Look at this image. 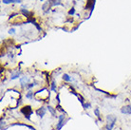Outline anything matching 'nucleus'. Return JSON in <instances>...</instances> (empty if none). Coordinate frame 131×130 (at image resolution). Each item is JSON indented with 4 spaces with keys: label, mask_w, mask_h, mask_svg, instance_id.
<instances>
[{
    "label": "nucleus",
    "mask_w": 131,
    "mask_h": 130,
    "mask_svg": "<svg viewBox=\"0 0 131 130\" xmlns=\"http://www.w3.org/2000/svg\"><path fill=\"white\" fill-rule=\"evenodd\" d=\"M40 1H44V0H40Z\"/></svg>",
    "instance_id": "19"
},
{
    "label": "nucleus",
    "mask_w": 131,
    "mask_h": 130,
    "mask_svg": "<svg viewBox=\"0 0 131 130\" xmlns=\"http://www.w3.org/2000/svg\"><path fill=\"white\" fill-rule=\"evenodd\" d=\"M26 98L28 99H32L33 98V92L32 91H28L27 94H26Z\"/></svg>",
    "instance_id": "13"
},
{
    "label": "nucleus",
    "mask_w": 131,
    "mask_h": 130,
    "mask_svg": "<svg viewBox=\"0 0 131 130\" xmlns=\"http://www.w3.org/2000/svg\"><path fill=\"white\" fill-rule=\"evenodd\" d=\"M52 130H54V129H52Z\"/></svg>",
    "instance_id": "20"
},
{
    "label": "nucleus",
    "mask_w": 131,
    "mask_h": 130,
    "mask_svg": "<svg viewBox=\"0 0 131 130\" xmlns=\"http://www.w3.org/2000/svg\"><path fill=\"white\" fill-rule=\"evenodd\" d=\"M121 112H122V114H126V115L131 114V106H122V108H121Z\"/></svg>",
    "instance_id": "3"
},
{
    "label": "nucleus",
    "mask_w": 131,
    "mask_h": 130,
    "mask_svg": "<svg viewBox=\"0 0 131 130\" xmlns=\"http://www.w3.org/2000/svg\"><path fill=\"white\" fill-rule=\"evenodd\" d=\"M21 113H23V115L25 116L28 120H30V115L32 114V106H24V107H22V108H21Z\"/></svg>",
    "instance_id": "2"
},
{
    "label": "nucleus",
    "mask_w": 131,
    "mask_h": 130,
    "mask_svg": "<svg viewBox=\"0 0 131 130\" xmlns=\"http://www.w3.org/2000/svg\"><path fill=\"white\" fill-rule=\"evenodd\" d=\"M28 79L27 77L21 78V79H20V84H21V86H22V87H25V84L28 82Z\"/></svg>",
    "instance_id": "9"
},
{
    "label": "nucleus",
    "mask_w": 131,
    "mask_h": 130,
    "mask_svg": "<svg viewBox=\"0 0 131 130\" xmlns=\"http://www.w3.org/2000/svg\"><path fill=\"white\" fill-rule=\"evenodd\" d=\"M45 114H46V108L43 107V106L39 107L37 110H36V115L39 116L40 118H43L45 116Z\"/></svg>",
    "instance_id": "5"
},
{
    "label": "nucleus",
    "mask_w": 131,
    "mask_h": 130,
    "mask_svg": "<svg viewBox=\"0 0 131 130\" xmlns=\"http://www.w3.org/2000/svg\"><path fill=\"white\" fill-rule=\"evenodd\" d=\"M48 110L50 112V113H52V116H56V112H55V109H54V108H52L50 106H48Z\"/></svg>",
    "instance_id": "10"
},
{
    "label": "nucleus",
    "mask_w": 131,
    "mask_h": 130,
    "mask_svg": "<svg viewBox=\"0 0 131 130\" xmlns=\"http://www.w3.org/2000/svg\"><path fill=\"white\" fill-rule=\"evenodd\" d=\"M106 120H108V125H106V130H112L113 126L116 123V117L114 115H108L106 117Z\"/></svg>",
    "instance_id": "1"
},
{
    "label": "nucleus",
    "mask_w": 131,
    "mask_h": 130,
    "mask_svg": "<svg viewBox=\"0 0 131 130\" xmlns=\"http://www.w3.org/2000/svg\"><path fill=\"white\" fill-rule=\"evenodd\" d=\"M19 76H20V73H16V74H14V76H12V77L10 78V79H12V80H14V79H16V78H18Z\"/></svg>",
    "instance_id": "15"
},
{
    "label": "nucleus",
    "mask_w": 131,
    "mask_h": 130,
    "mask_svg": "<svg viewBox=\"0 0 131 130\" xmlns=\"http://www.w3.org/2000/svg\"><path fill=\"white\" fill-rule=\"evenodd\" d=\"M52 90L54 92H57V87H56V84H55V81H52Z\"/></svg>",
    "instance_id": "12"
},
{
    "label": "nucleus",
    "mask_w": 131,
    "mask_h": 130,
    "mask_svg": "<svg viewBox=\"0 0 131 130\" xmlns=\"http://www.w3.org/2000/svg\"><path fill=\"white\" fill-rule=\"evenodd\" d=\"M65 118H66V115H64V114H61V115H59V117H58V119H59V122H64Z\"/></svg>",
    "instance_id": "14"
},
{
    "label": "nucleus",
    "mask_w": 131,
    "mask_h": 130,
    "mask_svg": "<svg viewBox=\"0 0 131 130\" xmlns=\"http://www.w3.org/2000/svg\"><path fill=\"white\" fill-rule=\"evenodd\" d=\"M62 78H63V80L66 81V82H70V81H71V79H70V77L68 76V74H66V73H64Z\"/></svg>",
    "instance_id": "8"
},
{
    "label": "nucleus",
    "mask_w": 131,
    "mask_h": 130,
    "mask_svg": "<svg viewBox=\"0 0 131 130\" xmlns=\"http://www.w3.org/2000/svg\"><path fill=\"white\" fill-rule=\"evenodd\" d=\"M94 113H95L96 117H98L99 120L100 121L102 120V118H101V116H100V110H99V108H95V109H94Z\"/></svg>",
    "instance_id": "11"
},
{
    "label": "nucleus",
    "mask_w": 131,
    "mask_h": 130,
    "mask_svg": "<svg viewBox=\"0 0 131 130\" xmlns=\"http://www.w3.org/2000/svg\"><path fill=\"white\" fill-rule=\"evenodd\" d=\"M95 6V0H88L86 5V10H93Z\"/></svg>",
    "instance_id": "4"
},
{
    "label": "nucleus",
    "mask_w": 131,
    "mask_h": 130,
    "mask_svg": "<svg viewBox=\"0 0 131 130\" xmlns=\"http://www.w3.org/2000/svg\"><path fill=\"white\" fill-rule=\"evenodd\" d=\"M33 86H35V85L34 84H30V86H28V88H32Z\"/></svg>",
    "instance_id": "18"
},
{
    "label": "nucleus",
    "mask_w": 131,
    "mask_h": 130,
    "mask_svg": "<svg viewBox=\"0 0 131 130\" xmlns=\"http://www.w3.org/2000/svg\"><path fill=\"white\" fill-rule=\"evenodd\" d=\"M68 120H66V121H64V122H58V124L56 125V129L57 130H60L64 126V125H66V123L68 122Z\"/></svg>",
    "instance_id": "6"
},
{
    "label": "nucleus",
    "mask_w": 131,
    "mask_h": 130,
    "mask_svg": "<svg viewBox=\"0 0 131 130\" xmlns=\"http://www.w3.org/2000/svg\"><path fill=\"white\" fill-rule=\"evenodd\" d=\"M74 12H75V10L73 9V8H72V9H71V10H70V11H68V14H70V15H72V14H74Z\"/></svg>",
    "instance_id": "17"
},
{
    "label": "nucleus",
    "mask_w": 131,
    "mask_h": 130,
    "mask_svg": "<svg viewBox=\"0 0 131 130\" xmlns=\"http://www.w3.org/2000/svg\"><path fill=\"white\" fill-rule=\"evenodd\" d=\"M4 4H10V3H20L21 0H2Z\"/></svg>",
    "instance_id": "7"
},
{
    "label": "nucleus",
    "mask_w": 131,
    "mask_h": 130,
    "mask_svg": "<svg viewBox=\"0 0 131 130\" xmlns=\"http://www.w3.org/2000/svg\"><path fill=\"white\" fill-rule=\"evenodd\" d=\"M9 33L10 34H14V33H15V29H14V28L10 29H9Z\"/></svg>",
    "instance_id": "16"
}]
</instances>
